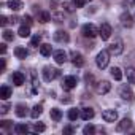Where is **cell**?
Returning a JSON list of instances; mask_svg holds the SVG:
<instances>
[{
  "label": "cell",
  "instance_id": "cell-1",
  "mask_svg": "<svg viewBox=\"0 0 135 135\" xmlns=\"http://www.w3.org/2000/svg\"><path fill=\"white\" fill-rule=\"evenodd\" d=\"M110 51L108 49H102L99 54H97V59H95V64H97V67L99 69H107L108 67V64H110Z\"/></svg>",
  "mask_w": 135,
  "mask_h": 135
},
{
  "label": "cell",
  "instance_id": "cell-2",
  "mask_svg": "<svg viewBox=\"0 0 135 135\" xmlns=\"http://www.w3.org/2000/svg\"><path fill=\"white\" fill-rule=\"evenodd\" d=\"M59 75H60V72L57 69H54V67H45V69H43V80L48 81V83L56 80Z\"/></svg>",
  "mask_w": 135,
  "mask_h": 135
},
{
  "label": "cell",
  "instance_id": "cell-3",
  "mask_svg": "<svg viewBox=\"0 0 135 135\" xmlns=\"http://www.w3.org/2000/svg\"><path fill=\"white\" fill-rule=\"evenodd\" d=\"M81 33L84 37H89V38H94L99 35V29L94 26V24H84L83 29H81Z\"/></svg>",
  "mask_w": 135,
  "mask_h": 135
},
{
  "label": "cell",
  "instance_id": "cell-4",
  "mask_svg": "<svg viewBox=\"0 0 135 135\" xmlns=\"http://www.w3.org/2000/svg\"><path fill=\"white\" fill-rule=\"evenodd\" d=\"M124 43H122V40H114L110 46H108V51H110V54H113V56H119L122 51H124V46H122Z\"/></svg>",
  "mask_w": 135,
  "mask_h": 135
},
{
  "label": "cell",
  "instance_id": "cell-5",
  "mask_svg": "<svg viewBox=\"0 0 135 135\" xmlns=\"http://www.w3.org/2000/svg\"><path fill=\"white\" fill-rule=\"evenodd\" d=\"M119 95L124 99V100H129V102H132L133 100V92H132V89H130V86H127V84H122L121 88H119Z\"/></svg>",
  "mask_w": 135,
  "mask_h": 135
},
{
  "label": "cell",
  "instance_id": "cell-6",
  "mask_svg": "<svg viewBox=\"0 0 135 135\" xmlns=\"http://www.w3.org/2000/svg\"><path fill=\"white\" fill-rule=\"evenodd\" d=\"M111 26L108 24V22H103L100 27H99V35H100V38L102 40H108L110 37H111Z\"/></svg>",
  "mask_w": 135,
  "mask_h": 135
},
{
  "label": "cell",
  "instance_id": "cell-7",
  "mask_svg": "<svg viewBox=\"0 0 135 135\" xmlns=\"http://www.w3.org/2000/svg\"><path fill=\"white\" fill-rule=\"evenodd\" d=\"M76 86V78L75 76H65L64 80H62V88L65 89V91H72L73 88Z\"/></svg>",
  "mask_w": 135,
  "mask_h": 135
},
{
  "label": "cell",
  "instance_id": "cell-8",
  "mask_svg": "<svg viewBox=\"0 0 135 135\" xmlns=\"http://www.w3.org/2000/svg\"><path fill=\"white\" fill-rule=\"evenodd\" d=\"M110 89H111V84H110L108 81H99V83L95 84V91H97V94H100V95L108 94Z\"/></svg>",
  "mask_w": 135,
  "mask_h": 135
},
{
  "label": "cell",
  "instance_id": "cell-9",
  "mask_svg": "<svg viewBox=\"0 0 135 135\" xmlns=\"http://www.w3.org/2000/svg\"><path fill=\"white\" fill-rule=\"evenodd\" d=\"M102 118H103L105 122H116V119H118V111H116V110H105V111L102 113Z\"/></svg>",
  "mask_w": 135,
  "mask_h": 135
},
{
  "label": "cell",
  "instance_id": "cell-10",
  "mask_svg": "<svg viewBox=\"0 0 135 135\" xmlns=\"http://www.w3.org/2000/svg\"><path fill=\"white\" fill-rule=\"evenodd\" d=\"M119 21H121V24H122L124 27H132V26H133V19H132L130 13H127V11H124V13L119 16Z\"/></svg>",
  "mask_w": 135,
  "mask_h": 135
},
{
  "label": "cell",
  "instance_id": "cell-11",
  "mask_svg": "<svg viewBox=\"0 0 135 135\" xmlns=\"http://www.w3.org/2000/svg\"><path fill=\"white\" fill-rule=\"evenodd\" d=\"M11 80H13V84H15V86H22V84L26 83V76H24V73H21V72H15V73L11 75Z\"/></svg>",
  "mask_w": 135,
  "mask_h": 135
},
{
  "label": "cell",
  "instance_id": "cell-12",
  "mask_svg": "<svg viewBox=\"0 0 135 135\" xmlns=\"http://www.w3.org/2000/svg\"><path fill=\"white\" fill-rule=\"evenodd\" d=\"M54 40L57 41V43H67L70 40V37H69V33H67L65 30H57L56 33H54Z\"/></svg>",
  "mask_w": 135,
  "mask_h": 135
},
{
  "label": "cell",
  "instance_id": "cell-13",
  "mask_svg": "<svg viewBox=\"0 0 135 135\" xmlns=\"http://www.w3.org/2000/svg\"><path fill=\"white\" fill-rule=\"evenodd\" d=\"M84 57L80 54V52H72V64L75 65V67H78V69H80V67H83L84 65Z\"/></svg>",
  "mask_w": 135,
  "mask_h": 135
},
{
  "label": "cell",
  "instance_id": "cell-14",
  "mask_svg": "<svg viewBox=\"0 0 135 135\" xmlns=\"http://www.w3.org/2000/svg\"><path fill=\"white\" fill-rule=\"evenodd\" d=\"M80 118L83 121H89L94 118V110L91 107H86V108H81V113H80Z\"/></svg>",
  "mask_w": 135,
  "mask_h": 135
},
{
  "label": "cell",
  "instance_id": "cell-15",
  "mask_svg": "<svg viewBox=\"0 0 135 135\" xmlns=\"http://www.w3.org/2000/svg\"><path fill=\"white\" fill-rule=\"evenodd\" d=\"M130 126H132V121H130L129 118H124V119L116 126V130H118V132H126V130L130 129Z\"/></svg>",
  "mask_w": 135,
  "mask_h": 135
},
{
  "label": "cell",
  "instance_id": "cell-16",
  "mask_svg": "<svg viewBox=\"0 0 135 135\" xmlns=\"http://www.w3.org/2000/svg\"><path fill=\"white\" fill-rule=\"evenodd\" d=\"M54 60H56L57 64H65V60H67V52H65L64 49L54 51Z\"/></svg>",
  "mask_w": 135,
  "mask_h": 135
},
{
  "label": "cell",
  "instance_id": "cell-17",
  "mask_svg": "<svg viewBox=\"0 0 135 135\" xmlns=\"http://www.w3.org/2000/svg\"><path fill=\"white\" fill-rule=\"evenodd\" d=\"M11 97V88L8 84H3L2 88H0V99L2 100H8Z\"/></svg>",
  "mask_w": 135,
  "mask_h": 135
},
{
  "label": "cell",
  "instance_id": "cell-18",
  "mask_svg": "<svg viewBox=\"0 0 135 135\" xmlns=\"http://www.w3.org/2000/svg\"><path fill=\"white\" fill-rule=\"evenodd\" d=\"M15 56L18 57V59H21V60H24L27 56H29V51L24 48V46H18L16 49H15Z\"/></svg>",
  "mask_w": 135,
  "mask_h": 135
},
{
  "label": "cell",
  "instance_id": "cell-19",
  "mask_svg": "<svg viewBox=\"0 0 135 135\" xmlns=\"http://www.w3.org/2000/svg\"><path fill=\"white\" fill-rule=\"evenodd\" d=\"M7 5H8V8L13 10V11H19V10L22 8V2H21V0H8Z\"/></svg>",
  "mask_w": 135,
  "mask_h": 135
},
{
  "label": "cell",
  "instance_id": "cell-20",
  "mask_svg": "<svg viewBox=\"0 0 135 135\" xmlns=\"http://www.w3.org/2000/svg\"><path fill=\"white\" fill-rule=\"evenodd\" d=\"M18 33H19V37H21V38H27V37H30V26L22 24V26L19 27Z\"/></svg>",
  "mask_w": 135,
  "mask_h": 135
},
{
  "label": "cell",
  "instance_id": "cell-21",
  "mask_svg": "<svg viewBox=\"0 0 135 135\" xmlns=\"http://www.w3.org/2000/svg\"><path fill=\"white\" fill-rule=\"evenodd\" d=\"M51 52H52V48H51V45H48V43H43V45H40V54H41L43 57H48V56H51Z\"/></svg>",
  "mask_w": 135,
  "mask_h": 135
},
{
  "label": "cell",
  "instance_id": "cell-22",
  "mask_svg": "<svg viewBox=\"0 0 135 135\" xmlns=\"http://www.w3.org/2000/svg\"><path fill=\"white\" fill-rule=\"evenodd\" d=\"M126 76H127V81L130 84H135V69H133V67H127Z\"/></svg>",
  "mask_w": 135,
  "mask_h": 135
},
{
  "label": "cell",
  "instance_id": "cell-23",
  "mask_svg": "<svg viewBox=\"0 0 135 135\" xmlns=\"http://www.w3.org/2000/svg\"><path fill=\"white\" fill-rule=\"evenodd\" d=\"M27 105H24V103H19V105H16V116H19V118H24L26 114H27Z\"/></svg>",
  "mask_w": 135,
  "mask_h": 135
},
{
  "label": "cell",
  "instance_id": "cell-24",
  "mask_svg": "<svg viewBox=\"0 0 135 135\" xmlns=\"http://www.w3.org/2000/svg\"><path fill=\"white\" fill-rule=\"evenodd\" d=\"M37 19H38V22H43L45 24V22H48L51 19V15L48 11H38V18Z\"/></svg>",
  "mask_w": 135,
  "mask_h": 135
},
{
  "label": "cell",
  "instance_id": "cell-25",
  "mask_svg": "<svg viewBox=\"0 0 135 135\" xmlns=\"http://www.w3.org/2000/svg\"><path fill=\"white\" fill-rule=\"evenodd\" d=\"M111 76H113L116 81H121V80H122V72H121L119 67H113V69H111Z\"/></svg>",
  "mask_w": 135,
  "mask_h": 135
},
{
  "label": "cell",
  "instance_id": "cell-26",
  "mask_svg": "<svg viewBox=\"0 0 135 135\" xmlns=\"http://www.w3.org/2000/svg\"><path fill=\"white\" fill-rule=\"evenodd\" d=\"M62 7H64V11H67V13H73L76 10V5L73 2H64Z\"/></svg>",
  "mask_w": 135,
  "mask_h": 135
},
{
  "label": "cell",
  "instance_id": "cell-27",
  "mask_svg": "<svg viewBox=\"0 0 135 135\" xmlns=\"http://www.w3.org/2000/svg\"><path fill=\"white\" fill-rule=\"evenodd\" d=\"M41 113H43V107H41V105H35V107L32 108V111H30V116H32L33 119H37Z\"/></svg>",
  "mask_w": 135,
  "mask_h": 135
},
{
  "label": "cell",
  "instance_id": "cell-28",
  "mask_svg": "<svg viewBox=\"0 0 135 135\" xmlns=\"http://www.w3.org/2000/svg\"><path fill=\"white\" fill-rule=\"evenodd\" d=\"M51 119L56 121V122L60 121V119H62V111H60L59 108H52V110H51Z\"/></svg>",
  "mask_w": 135,
  "mask_h": 135
},
{
  "label": "cell",
  "instance_id": "cell-29",
  "mask_svg": "<svg viewBox=\"0 0 135 135\" xmlns=\"http://www.w3.org/2000/svg\"><path fill=\"white\" fill-rule=\"evenodd\" d=\"M80 113H81V110H78V108L69 110V119H70V121H76V119L80 118Z\"/></svg>",
  "mask_w": 135,
  "mask_h": 135
},
{
  "label": "cell",
  "instance_id": "cell-30",
  "mask_svg": "<svg viewBox=\"0 0 135 135\" xmlns=\"http://www.w3.org/2000/svg\"><path fill=\"white\" fill-rule=\"evenodd\" d=\"M15 132L19 133V135H22V133H27V132H29V127H27L26 124H16V126H15Z\"/></svg>",
  "mask_w": 135,
  "mask_h": 135
},
{
  "label": "cell",
  "instance_id": "cell-31",
  "mask_svg": "<svg viewBox=\"0 0 135 135\" xmlns=\"http://www.w3.org/2000/svg\"><path fill=\"white\" fill-rule=\"evenodd\" d=\"M40 43H41V35H38V33L33 35L32 40H30V46H35L37 48V46H40Z\"/></svg>",
  "mask_w": 135,
  "mask_h": 135
},
{
  "label": "cell",
  "instance_id": "cell-32",
  "mask_svg": "<svg viewBox=\"0 0 135 135\" xmlns=\"http://www.w3.org/2000/svg\"><path fill=\"white\" fill-rule=\"evenodd\" d=\"M45 130H46V126H45L43 122H37V124L33 126V129H32V132H37V133H38V132H45Z\"/></svg>",
  "mask_w": 135,
  "mask_h": 135
},
{
  "label": "cell",
  "instance_id": "cell-33",
  "mask_svg": "<svg viewBox=\"0 0 135 135\" xmlns=\"http://www.w3.org/2000/svg\"><path fill=\"white\" fill-rule=\"evenodd\" d=\"M13 38H15V35L11 30H3V40L5 41H13Z\"/></svg>",
  "mask_w": 135,
  "mask_h": 135
},
{
  "label": "cell",
  "instance_id": "cell-34",
  "mask_svg": "<svg viewBox=\"0 0 135 135\" xmlns=\"http://www.w3.org/2000/svg\"><path fill=\"white\" fill-rule=\"evenodd\" d=\"M94 132H95V127H94V126H91V124H89V126H86V127L83 129V133H84V135H92Z\"/></svg>",
  "mask_w": 135,
  "mask_h": 135
},
{
  "label": "cell",
  "instance_id": "cell-35",
  "mask_svg": "<svg viewBox=\"0 0 135 135\" xmlns=\"http://www.w3.org/2000/svg\"><path fill=\"white\" fill-rule=\"evenodd\" d=\"M72 2L76 5V8H83L86 5V0H72Z\"/></svg>",
  "mask_w": 135,
  "mask_h": 135
},
{
  "label": "cell",
  "instance_id": "cell-36",
  "mask_svg": "<svg viewBox=\"0 0 135 135\" xmlns=\"http://www.w3.org/2000/svg\"><path fill=\"white\" fill-rule=\"evenodd\" d=\"M75 132V129L72 127V126H67V127H64V135H70V133H73Z\"/></svg>",
  "mask_w": 135,
  "mask_h": 135
},
{
  "label": "cell",
  "instance_id": "cell-37",
  "mask_svg": "<svg viewBox=\"0 0 135 135\" xmlns=\"http://www.w3.org/2000/svg\"><path fill=\"white\" fill-rule=\"evenodd\" d=\"M52 18L56 19V22H62V21H64V15H60V13H54Z\"/></svg>",
  "mask_w": 135,
  "mask_h": 135
},
{
  "label": "cell",
  "instance_id": "cell-38",
  "mask_svg": "<svg viewBox=\"0 0 135 135\" xmlns=\"http://www.w3.org/2000/svg\"><path fill=\"white\" fill-rule=\"evenodd\" d=\"M8 110H10V105H8V103H3V105H2V108H0V113L5 114V113H8Z\"/></svg>",
  "mask_w": 135,
  "mask_h": 135
},
{
  "label": "cell",
  "instance_id": "cell-39",
  "mask_svg": "<svg viewBox=\"0 0 135 135\" xmlns=\"http://www.w3.org/2000/svg\"><path fill=\"white\" fill-rule=\"evenodd\" d=\"M7 24H8V18H7V16H0V26L5 27Z\"/></svg>",
  "mask_w": 135,
  "mask_h": 135
},
{
  "label": "cell",
  "instance_id": "cell-40",
  "mask_svg": "<svg viewBox=\"0 0 135 135\" xmlns=\"http://www.w3.org/2000/svg\"><path fill=\"white\" fill-rule=\"evenodd\" d=\"M22 21H24V24H27V26H30V24H32V18H30V16H24V18H22Z\"/></svg>",
  "mask_w": 135,
  "mask_h": 135
},
{
  "label": "cell",
  "instance_id": "cell-41",
  "mask_svg": "<svg viewBox=\"0 0 135 135\" xmlns=\"http://www.w3.org/2000/svg\"><path fill=\"white\" fill-rule=\"evenodd\" d=\"M0 52H2V54H5V52H7V45H5V43L0 45Z\"/></svg>",
  "mask_w": 135,
  "mask_h": 135
},
{
  "label": "cell",
  "instance_id": "cell-42",
  "mask_svg": "<svg viewBox=\"0 0 135 135\" xmlns=\"http://www.w3.org/2000/svg\"><path fill=\"white\" fill-rule=\"evenodd\" d=\"M5 67H7V62H5V59H2V64H0V69H2V72L5 70Z\"/></svg>",
  "mask_w": 135,
  "mask_h": 135
},
{
  "label": "cell",
  "instance_id": "cell-43",
  "mask_svg": "<svg viewBox=\"0 0 135 135\" xmlns=\"http://www.w3.org/2000/svg\"><path fill=\"white\" fill-rule=\"evenodd\" d=\"M133 3H135V0H133Z\"/></svg>",
  "mask_w": 135,
  "mask_h": 135
}]
</instances>
